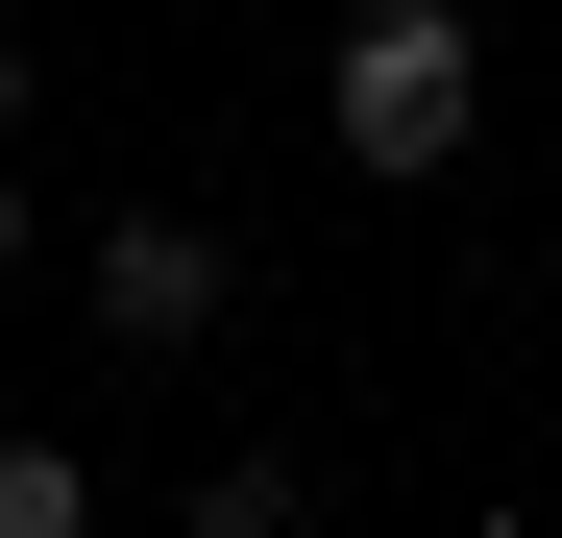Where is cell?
<instances>
[{
  "mask_svg": "<svg viewBox=\"0 0 562 538\" xmlns=\"http://www.w3.org/2000/svg\"><path fill=\"white\" fill-rule=\"evenodd\" d=\"M342 171H464V123H490V49H464V0H367L342 74H318Z\"/></svg>",
  "mask_w": 562,
  "mask_h": 538,
  "instance_id": "obj_1",
  "label": "cell"
},
{
  "mask_svg": "<svg viewBox=\"0 0 562 538\" xmlns=\"http://www.w3.org/2000/svg\"><path fill=\"white\" fill-rule=\"evenodd\" d=\"M221 294H245V245H221V221H171V197L99 221V368H196Z\"/></svg>",
  "mask_w": 562,
  "mask_h": 538,
  "instance_id": "obj_2",
  "label": "cell"
},
{
  "mask_svg": "<svg viewBox=\"0 0 562 538\" xmlns=\"http://www.w3.org/2000/svg\"><path fill=\"white\" fill-rule=\"evenodd\" d=\"M0 538H99V466L74 440H0Z\"/></svg>",
  "mask_w": 562,
  "mask_h": 538,
  "instance_id": "obj_3",
  "label": "cell"
},
{
  "mask_svg": "<svg viewBox=\"0 0 562 538\" xmlns=\"http://www.w3.org/2000/svg\"><path fill=\"white\" fill-rule=\"evenodd\" d=\"M196 538H294V440H221V466H196Z\"/></svg>",
  "mask_w": 562,
  "mask_h": 538,
  "instance_id": "obj_4",
  "label": "cell"
},
{
  "mask_svg": "<svg viewBox=\"0 0 562 538\" xmlns=\"http://www.w3.org/2000/svg\"><path fill=\"white\" fill-rule=\"evenodd\" d=\"M25 245H49V197H25V171H0V269H25Z\"/></svg>",
  "mask_w": 562,
  "mask_h": 538,
  "instance_id": "obj_5",
  "label": "cell"
},
{
  "mask_svg": "<svg viewBox=\"0 0 562 538\" xmlns=\"http://www.w3.org/2000/svg\"><path fill=\"white\" fill-rule=\"evenodd\" d=\"M0 123H25V25H0Z\"/></svg>",
  "mask_w": 562,
  "mask_h": 538,
  "instance_id": "obj_6",
  "label": "cell"
}]
</instances>
